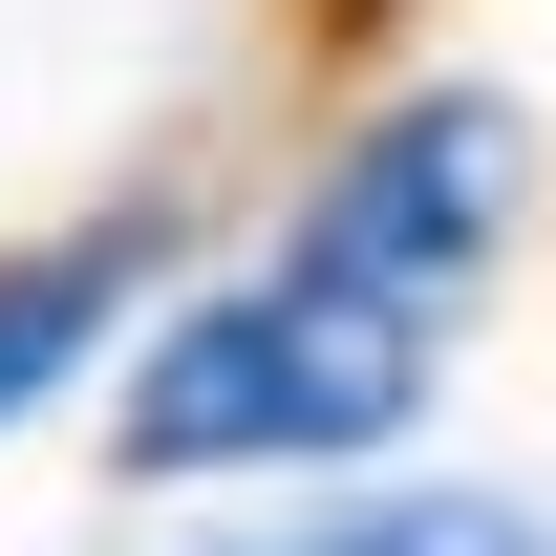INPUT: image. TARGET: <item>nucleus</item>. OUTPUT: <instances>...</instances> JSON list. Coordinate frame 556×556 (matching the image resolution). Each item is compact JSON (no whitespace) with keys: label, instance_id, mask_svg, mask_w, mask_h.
<instances>
[{"label":"nucleus","instance_id":"obj_1","mask_svg":"<svg viewBox=\"0 0 556 556\" xmlns=\"http://www.w3.org/2000/svg\"><path fill=\"white\" fill-rule=\"evenodd\" d=\"M428 407V321L407 300H321V278H236V300H172L129 364V471H321V450H386Z\"/></svg>","mask_w":556,"mask_h":556},{"label":"nucleus","instance_id":"obj_2","mask_svg":"<svg viewBox=\"0 0 556 556\" xmlns=\"http://www.w3.org/2000/svg\"><path fill=\"white\" fill-rule=\"evenodd\" d=\"M514 236V108L492 86H407V108H364L343 172L300 193V257L278 278H321V300H450V278Z\"/></svg>","mask_w":556,"mask_h":556},{"label":"nucleus","instance_id":"obj_3","mask_svg":"<svg viewBox=\"0 0 556 556\" xmlns=\"http://www.w3.org/2000/svg\"><path fill=\"white\" fill-rule=\"evenodd\" d=\"M129 278H150V236H65V257H22V278H0V428L43 407L86 343H108V300H129Z\"/></svg>","mask_w":556,"mask_h":556},{"label":"nucleus","instance_id":"obj_4","mask_svg":"<svg viewBox=\"0 0 556 556\" xmlns=\"http://www.w3.org/2000/svg\"><path fill=\"white\" fill-rule=\"evenodd\" d=\"M278 556H535V514L514 492H364V514H321V535H278Z\"/></svg>","mask_w":556,"mask_h":556}]
</instances>
